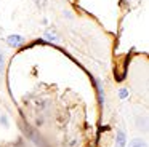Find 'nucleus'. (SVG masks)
Here are the masks:
<instances>
[{
  "label": "nucleus",
  "instance_id": "f257e3e1",
  "mask_svg": "<svg viewBox=\"0 0 149 147\" xmlns=\"http://www.w3.org/2000/svg\"><path fill=\"white\" fill-rule=\"evenodd\" d=\"M7 43L10 45V46H15V48H18V46H21V45L24 43V37H21V35H10V37L7 38Z\"/></svg>",
  "mask_w": 149,
  "mask_h": 147
},
{
  "label": "nucleus",
  "instance_id": "f03ea898",
  "mask_svg": "<svg viewBox=\"0 0 149 147\" xmlns=\"http://www.w3.org/2000/svg\"><path fill=\"white\" fill-rule=\"evenodd\" d=\"M125 142H127L125 133L122 130H119L117 131V137H116V147H125Z\"/></svg>",
  "mask_w": 149,
  "mask_h": 147
},
{
  "label": "nucleus",
  "instance_id": "7ed1b4c3",
  "mask_svg": "<svg viewBox=\"0 0 149 147\" xmlns=\"http://www.w3.org/2000/svg\"><path fill=\"white\" fill-rule=\"evenodd\" d=\"M128 147H148V144H146V141L141 139V137H135V139H132L128 142Z\"/></svg>",
  "mask_w": 149,
  "mask_h": 147
},
{
  "label": "nucleus",
  "instance_id": "20e7f679",
  "mask_svg": "<svg viewBox=\"0 0 149 147\" xmlns=\"http://www.w3.org/2000/svg\"><path fill=\"white\" fill-rule=\"evenodd\" d=\"M3 66H5V53L3 50H0V75L3 72Z\"/></svg>",
  "mask_w": 149,
  "mask_h": 147
}]
</instances>
